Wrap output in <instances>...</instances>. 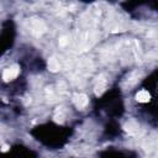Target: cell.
<instances>
[{
  "instance_id": "5",
  "label": "cell",
  "mask_w": 158,
  "mask_h": 158,
  "mask_svg": "<svg viewBox=\"0 0 158 158\" xmlns=\"http://www.w3.org/2000/svg\"><path fill=\"white\" fill-rule=\"evenodd\" d=\"M47 67H48V70H49V72H52V73H57V72L60 69L59 60H58L56 57H51V58H48Z\"/></svg>"
},
{
  "instance_id": "9",
  "label": "cell",
  "mask_w": 158,
  "mask_h": 158,
  "mask_svg": "<svg viewBox=\"0 0 158 158\" xmlns=\"http://www.w3.org/2000/svg\"><path fill=\"white\" fill-rule=\"evenodd\" d=\"M63 120H64V115H63V112H56V115H54V121L56 122H63Z\"/></svg>"
},
{
  "instance_id": "7",
  "label": "cell",
  "mask_w": 158,
  "mask_h": 158,
  "mask_svg": "<svg viewBox=\"0 0 158 158\" xmlns=\"http://www.w3.org/2000/svg\"><path fill=\"white\" fill-rule=\"evenodd\" d=\"M106 90V80L105 79H99L98 84L95 85V95H101Z\"/></svg>"
},
{
  "instance_id": "8",
  "label": "cell",
  "mask_w": 158,
  "mask_h": 158,
  "mask_svg": "<svg viewBox=\"0 0 158 158\" xmlns=\"http://www.w3.org/2000/svg\"><path fill=\"white\" fill-rule=\"evenodd\" d=\"M68 42H69V38H68L67 36H62V37H59V40H58V44H59L60 47H65V46L68 44Z\"/></svg>"
},
{
  "instance_id": "10",
  "label": "cell",
  "mask_w": 158,
  "mask_h": 158,
  "mask_svg": "<svg viewBox=\"0 0 158 158\" xmlns=\"http://www.w3.org/2000/svg\"><path fill=\"white\" fill-rule=\"evenodd\" d=\"M7 149H9V146H7V144H2V147H1V151H2V152H6Z\"/></svg>"
},
{
  "instance_id": "3",
  "label": "cell",
  "mask_w": 158,
  "mask_h": 158,
  "mask_svg": "<svg viewBox=\"0 0 158 158\" xmlns=\"http://www.w3.org/2000/svg\"><path fill=\"white\" fill-rule=\"evenodd\" d=\"M123 128H125V131H126L128 135H136V133L138 132V130H139V126H138V123H137L136 121L130 120V121H127V122L123 125Z\"/></svg>"
},
{
  "instance_id": "6",
  "label": "cell",
  "mask_w": 158,
  "mask_h": 158,
  "mask_svg": "<svg viewBox=\"0 0 158 158\" xmlns=\"http://www.w3.org/2000/svg\"><path fill=\"white\" fill-rule=\"evenodd\" d=\"M136 100L138 102H148L151 100V94L147 90H139L136 94Z\"/></svg>"
},
{
  "instance_id": "4",
  "label": "cell",
  "mask_w": 158,
  "mask_h": 158,
  "mask_svg": "<svg viewBox=\"0 0 158 158\" xmlns=\"http://www.w3.org/2000/svg\"><path fill=\"white\" fill-rule=\"evenodd\" d=\"M32 31L36 33V35H42L44 31H46V25L42 20H33L32 21Z\"/></svg>"
},
{
  "instance_id": "2",
  "label": "cell",
  "mask_w": 158,
  "mask_h": 158,
  "mask_svg": "<svg viewBox=\"0 0 158 158\" xmlns=\"http://www.w3.org/2000/svg\"><path fill=\"white\" fill-rule=\"evenodd\" d=\"M73 102L75 104V106L78 109H83V107H85L88 105L89 99H88V96L85 94H75L73 96Z\"/></svg>"
},
{
  "instance_id": "1",
  "label": "cell",
  "mask_w": 158,
  "mask_h": 158,
  "mask_svg": "<svg viewBox=\"0 0 158 158\" xmlns=\"http://www.w3.org/2000/svg\"><path fill=\"white\" fill-rule=\"evenodd\" d=\"M20 73V67L19 64H12L10 65L9 68H6L2 73V79L5 81H10V80H14Z\"/></svg>"
}]
</instances>
